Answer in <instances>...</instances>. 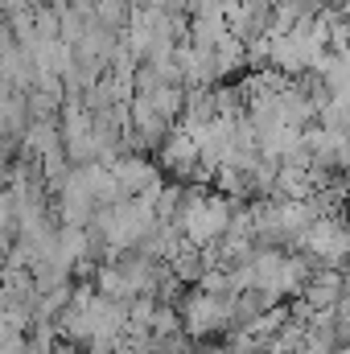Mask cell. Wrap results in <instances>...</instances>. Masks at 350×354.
I'll return each instance as SVG.
<instances>
[{
    "label": "cell",
    "instance_id": "7a4b0ae2",
    "mask_svg": "<svg viewBox=\"0 0 350 354\" xmlns=\"http://www.w3.org/2000/svg\"><path fill=\"white\" fill-rule=\"evenodd\" d=\"M161 149V165H165V174L174 177H210L202 169V157H198V140H194V132H185L181 124L169 128V136L157 145Z\"/></svg>",
    "mask_w": 350,
    "mask_h": 354
},
{
    "label": "cell",
    "instance_id": "6da1fadb",
    "mask_svg": "<svg viewBox=\"0 0 350 354\" xmlns=\"http://www.w3.org/2000/svg\"><path fill=\"white\" fill-rule=\"evenodd\" d=\"M181 218H185V227H190L194 239H210V235H219V231L231 223V210H227L223 198H206V194H198V189H185V210H181Z\"/></svg>",
    "mask_w": 350,
    "mask_h": 354
},
{
    "label": "cell",
    "instance_id": "277c9868",
    "mask_svg": "<svg viewBox=\"0 0 350 354\" xmlns=\"http://www.w3.org/2000/svg\"><path fill=\"white\" fill-rule=\"evenodd\" d=\"M309 239H313V248H317L322 256H338V252H347L350 248V235L338 227V223H317Z\"/></svg>",
    "mask_w": 350,
    "mask_h": 354
},
{
    "label": "cell",
    "instance_id": "3957f363",
    "mask_svg": "<svg viewBox=\"0 0 350 354\" xmlns=\"http://www.w3.org/2000/svg\"><path fill=\"white\" fill-rule=\"evenodd\" d=\"M111 177H116L120 194H157L161 189V169L149 165L145 157H132V153L111 165Z\"/></svg>",
    "mask_w": 350,
    "mask_h": 354
}]
</instances>
